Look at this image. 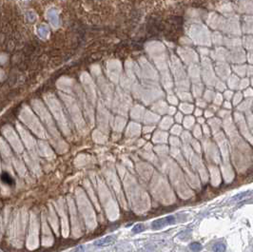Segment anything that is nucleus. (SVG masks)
I'll list each match as a JSON object with an SVG mask.
<instances>
[{
	"instance_id": "f257e3e1",
	"label": "nucleus",
	"mask_w": 253,
	"mask_h": 252,
	"mask_svg": "<svg viewBox=\"0 0 253 252\" xmlns=\"http://www.w3.org/2000/svg\"><path fill=\"white\" fill-rule=\"evenodd\" d=\"M175 221H176V218L173 216V215L167 216L165 218H161V219L156 220L151 223V228L155 229V230H158V229L163 228L169 225H172V223H175Z\"/></svg>"
},
{
	"instance_id": "f03ea898",
	"label": "nucleus",
	"mask_w": 253,
	"mask_h": 252,
	"mask_svg": "<svg viewBox=\"0 0 253 252\" xmlns=\"http://www.w3.org/2000/svg\"><path fill=\"white\" fill-rule=\"evenodd\" d=\"M47 17L49 19V21L50 22V24L52 25L53 27H58L59 25V15L58 13L54 8H52L47 12Z\"/></svg>"
},
{
	"instance_id": "7ed1b4c3",
	"label": "nucleus",
	"mask_w": 253,
	"mask_h": 252,
	"mask_svg": "<svg viewBox=\"0 0 253 252\" xmlns=\"http://www.w3.org/2000/svg\"><path fill=\"white\" fill-rule=\"evenodd\" d=\"M115 240V236L114 235H110V236H107L104 237L102 239H99L94 242V245L97 246V247H102V246H106L110 243H112V242H114Z\"/></svg>"
},
{
	"instance_id": "20e7f679",
	"label": "nucleus",
	"mask_w": 253,
	"mask_h": 252,
	"mask_svg": "<svg viewBox=\"0 0 253 252\" xmlns=\"http://www.w3.org/2000/svg\"><path fill=\"white\" fill-rule=\"evenodd\" d=\"M37 32L40 37L42 38H47L50 34V30L49 27L46 24H40L37 28Z\"/></svg>"
},
{
	"instance_id": "39448f33",
	"label": "nucleus",
	"mask_w": 253,
	"mask_h": 252,
	"mask_svg": "<svg viewBox=\"0 0 253 252\" xmlns=\"http://www.w3.org/2000/svg\"><path fill=\"white\" fill-rule=\"evenodd\" d=\"M0 179H1V181L4 184H6V185H8V186H13V184H15L13 179L11 177V175L9 173H7V172H3V173L1 174Z\"/></svg>"
},
{
	"instance_id": "423d86ee",
	"label": "nucleus",
	"mask_w": 253,
	"mask_h": 252,
	"mask_svg": "<svg viewBox=\"0 0 253 252\" xmlns=\"http://www.w3.org/2000/svg\"><path fill=\"white\" fill-rule=\"evenodd\" d=\"M249 195H251V191L242 192V193H239L237 195H235V196L231 199V202H235V201H242V200L244 199V198L249 196Z\"/></svg>"
},
{
	"instance_id": "0eeeda50",
	"label": "nucleus",
	"mask_w": 253,
	"mask_h": 252,
	"mask_svg": "<svg viewBox=\"0 0 253 252\" xmlns=\"http://www.w3.org/2000/svg\"><path fill=\"white\" fill-rule=\"evenodd\" d=\"M189 248H190V250L193 252H200L202 250V245L200 243H197V242L191 243L189 245Z\"/></svg>"
},
{
	"instance_id": "6e6552de",
	"label": "nucleus",
	"mask_w": 253,
	"mask_h": 252,
	"mask_svg": "<svg viewBox=\"0 0 253 252\" xmlns=\"http://www.w3.org/2000/svg\"><path fill=\"white\" fill-rule=\"evenodd\" d=\"M212 249L214 252H226V245L224 243H216L213 245Z\"/></svg>"
},
{
	"instance_id": "1a4fd4ad",
	"label": "nucleus",
	"mask_w": 253,
	"mask_h": 252,
	"mask_svg": "<svg viewBox=\"0 0 253 252\" xmlns=\"http://www.w3.org/2000/svg\"><path fill=\"white\" fill-rule=\"evenodd\" d=\"M144 229H145L144 225H142V223H137V225H135L134 226H133V228H132V233H134V234L140 233V232L143 231Z\"/></svg>"
},
{
	"instance_id": "9d476101",
	"label": "nucleus",
	"mask_w": 253,
	"mask_h": 252,
	"mask_svg": "<svg viewBox=\"0 0 253 252\" xmlns=\"http://www.w3.org/2000/svg\"><path fill=\"white\" fill-rule=\"evenodd\" d=\"M27 16H28V19H29V21H31V22H33L35 20V18H36V15H35V13H33V12H32V11H30V12H28V13H27Z\"/></svg>"
},
{
	"instance_id": "9b49d317",
	"label": "nucleus",
	"mask_w": 253,
	"mask_h": 252,
	"mask_svg": "<svg viewBox=\"0 0 253 252\" xmlns=\"http://www.w3.org/2000/svg\"><path fill=\"white\" fill-rule=\"evenodd\" d=\"M8 60V56L6 54L0 55V64H5Z\"/></svg>"
},
{
	"instance_id": "f8f14e48",
	"label": "nucleus",
	"mask_w": 253,
	"mask_h": 252,
	"mask_svg": "<svg viewBox=\"0 0 253 252\" xmlns=\"http://www.w3.org/2000/svg\"><path fill=\"white\" fill-rule=\"evenodd\" d=\"M4 78H5V73H4V72H3V70L0 69V81L3 80Z\"/></svg>"
},
{
	"instance_id": "ddd939ff",
	"label": "nucleus",
	"mask_w": 253,
	"mask_h": 252,
	"mask_svg": "<svg viewBox=\"0 0 253 252\" xmlns=\"http://www.w3.org/2000/svg\"><path fill=\"white\" fill-rule=\"evenodd\" d=\"M75 252H84V247L82 245L78 246V247L75 249Z\"/></svg>"
}]
</instances>
